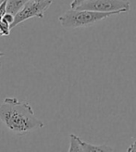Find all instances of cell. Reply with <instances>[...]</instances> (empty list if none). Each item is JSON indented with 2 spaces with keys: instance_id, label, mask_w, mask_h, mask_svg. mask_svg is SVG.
<instances>
[{
  "instance_id": "6da1fadb",
  "label": "cell",
  "mask_w": 136,
  "mask_h": 152,
  "mask_svg": "<svg viewBox=\"0 0 136 152\" xmlns=\"http://www.w3.org/2000/svg\"><path fill=\"white\" fill-rule=\"evenodd\" d=\"M0 120L10 132L20 136L44 127L31 104L16 97H6L0 104Z\"/></svg>"
},
{
  "instance_id": "7a4b0ae2",
  "label": "cell",
  "mask_w": 136,
  "mask_h": 152,
  "mask_svg": "<svg viewBox=\"0 0 136 152\" xmlns=\"http://www.w3.org/2000/svg\"><path fill=\"white\" fill-rule=\"evenodd\" d=\"M122 11L113 12H99L87 10L71 9L59 16L58 21L60 25L65 29H76L81 27L91 26L98 21L108 19L114 15H119Z\"/></svg>"
},
{
  "instance_id": "3957f363",
  "label": "cell",
  "mask_w": 136,
  "mask_h": 152,
  "mask_svg": "<svg viewBox=\"0 0 136 152\" xmlns=\"http://www.w3.org/2000/svg\"><path fill=\"white\" fill-rule=\"evenodd\" d=\"M130 7L131 5L128 0H86L76 9L99 12L122 11L127 13L129 12Z\"/></svg>"
},
{
  "instance_id": "277c9868",
  "label": "cell",
  "mask_w": 136,
  "mask_h": 152,
  "mask_svg": "<svg viewBox=\"0 0 136 152\" xmlns=\"http://www.w3.org/2000/svg\"><path fill=\"white\" fill-rule=\"evenodd\" d=\"M52 4V0H44L42 2H37L35 0L29 1L22 9L15 15V20L13 23L10 25V28L13 29L21 22L27 20L31 18H44V14Z\"/></svg>"
},
{
  "instance_id": "5b68a950",
  "label": "cell",
  "mask_w": 136,
  "mask_h": 152,
  "mask_svg": "<svg viewBox=\"0 0 136 152\" xmlns=\"http://www.w3.org/2000/svg\"><path fill=\"white\" fill-rule=\"evenodd\" d=\"M81 151L84 152H103V151H114V148L108 145H93L79 138Z\"/></svg>"
},
{
  "instance_id": "8992f818",
  "label": "cell",
  "mask_w": 136,
  "mask_h": 152,
  "mask_svg": "<svg viewBox=\"0 0 136 152\" xmlns=\"http://www.w3.org/2000/svg\"><path fill=\"white\" fill-rule=\"evenodd\" d=\"M31 0H9L7 6V12L16 15Z\"/></svg>"
},
{
  "instance_id": "52a82bcc",
  "label": "cell",
  "mask_w": 136,
  "mask_h": 152,
  "mask_svg": "<svg viewBox=\"0 0 136 152\" xmlns=\"http://www.w3.org/2000/svg\"><path fill=\"white\" fill-rule=\"evenodd\" d=\"M79 136L71 134L70 135V148H69V151L72 152V151H77V152H81V148L79 142Z\"/></svg>"
},
{
  "instance_id": "ba28073f",
  "label": "cell",
  "mask_w": 136,
  "mask_h": 152,
  "mask_svg": "<svg viewBox=\"0 0 136 152\" xmlns=\"http://www.w3.org/2000/svg\"><path fill=\"white\" fill-rule=\"evenodd\" d=\"M10 24L4 20H0V36H9L10 34Z\"/></svg>"
},
{
  "instance_id": "9c48e42d",
  "label": "cell",
  "mask_w": 136,
  "mask_h": 152,
  "mask_svg": "<svg viewBox=\"0 0 136 152\" xmlns=\"http://www.w3.org/2000/svg\"><path fill=\"white\" fill-rule=\"evenodd\" d=\"M15 20V15L12 14V13H9V12H7L5 14V16L3 17L2 20H4L5 22H7V23H9V24H12L13 23V21Z\"/></svg>"
},
{
  "instance_id": "30bf717a",
  "label": "cell",
  "mask_w": 136,
  "mask_h": 152,
  "mask_svg": "<svg viewBox=\"0 0 136 152\" xmlns=\"http://www.w3.org/2000/svg\"><path fill=\"white\" fill-rule=\"evenodd\" d=\"M7 1H9V0H5V1L2 3V5L0 6V20H1L3 19V17L5 16V14L7 13Z\"/></svg>"
},
{
  "instance_id": "8fae6325",
  "label": "cell",
  "mask_w": 136,
  "mask_h": 152,
  "mask_svg": "<svg viewBox=\"0 0 136 152\" xmlns=\"http://www.w3.org/2000/svg\"><path fill=\"white\" fill-rule=\"evenodd\" d=\"M86 0H72V2L71 3V9H76L77 7L81 5Z\"/></svg>"
},
{
  "instance_id": "7c38bea8",
  "label": "cell",
  "mask_w": 136,
  "mask_h": 152,
  "mask_svg": "<svg viewBox=\"0 0 136 152\" xmlns=\"http://www.w3.org/2000/svg\"><path fill=\"white\" fill-rule=\"evenodd\" d=\"M127 151L130 152H136V140L132 144V145L127 148Z\"/></svg>"
},
{
  "instance_id": "4fadbf2b",
  "label": "cell",
  "mask_w": 136,
  "mask_h": 152,
  "mask_svg": "<svg viewBox=\"0 0 136 152\" xmlns=\"http://www.w3.org/2000/svg\"><path fill=\"white\" fill-rule=\"evenodd\" d=\"M4 56H5V53L4 52H0V58H2Z\"/></svg>"
},
{
  "instance_id": "5bb4252c",
  "label": "cell",
  "mask_w": 136,
  "mask_h": 152,
  "mask_svg": "<svg viewBox=\"0 0 136 152\" xmlns=\"http://www.w3.org/2000/svg\"><path fill=\"white\" fill-rule=\"evenodd\" d=\"M4 1H5V0H0V6H1V5H2V3H3Z\"/></svg>"
},
{
  "instance_id": "9a60e30c",
  "label": "cell",
  "mask_w": 136,
  "mask_h": 152,
  "mask_svg": "<svg viewBox=\"0 0 136 152\" xmlns=\"http://www.w3.org/2000/svg\"><path fill=\"white\" fill-rule=\"evenodd\" d=\"M35 1H37V2H42V1H44V0H35Z\"/></svg>"
},
{
  "instance_id": "2e32d148",
  "label": "cell",
  "mask_w": 136,
  "mask_h": 152,
  "mask_svg": "<svg viewBox=\"0 0 136 152\" xmlns=\"http://www.w3.org/2000/svg\"><path fill=\"white\" fill-rule=\"evenodd\" d=\"M1 64H2V63H1V62H0V66H1Z\"/></svg>"
}]
</instances>
